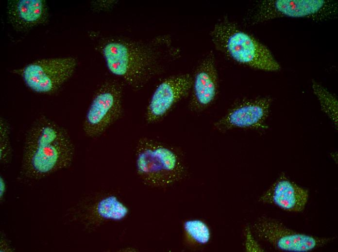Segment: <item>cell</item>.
<instances>
[{
    "mask_svg": "<svg viewBox=\"0 0 338 252\" xmlns=\"http://www.w3.org/2000/svg\"><path fill=\"white\" fill-rule=\"evenodd\" d=\"M77 65L73 57L46 59L26 66L20 75L33 91L51 94L58 91L72 76Z\"/></svg>",
    "mask_w": 338,
    "mask_h": 252,
    "instance_id": "cell-8",
    "label": "cell"
},
{
    "mask_svg": "<svg viewBox=\"0 0 338 252\" xmlns=\"http://www.w3.org/2000/svg\"><path fill=\"white\" fill-rule=\"evenodd\" d=\"M122 88L117 82L108 81L96 92L86 113L83 129L85 135H102L120 118L123 112Z\"/></svg>",
    "mask_w": 338,
    "mask_h": 252,
    "instance_id": "cell-6",
    "label": "cell"
},
{
    "mask_svg": "<svg viewBox=\"0 0 338 252\" xmlns=\"http://www.w3.org/2000/svg\"><path fill=\"white\" fill-rule=\"evenodd\" d=\"M135 167L139 178L154 188L170 186L181 180L186 169L180 156L171 147L142 138L135 147Z\"/></svg>",
    "mask_w": 338,
    "mask_h": 252,
    "instance_id": "cell-4",
    "label": "cell"
},
{
    "mask_svg": "<svg viewBox=\"0 0 338 252\" xmlns=\"http://www.w3.org/2000/svg\"><path fill=\"white\" fill-rule=\"evenodd\" d=\"M250 228L247 227L245 230V247L249 252H262L263 249L255 240L252 234Z\"/></svg>",
    "mask_w": 338,
    "mask_h": 252,
    "instance_id": "cell-18",
    "label": "cell"
},
{
    "mask_svg": "<svg viewBox=\"0 0 338 252\" xmlns=\"http://www.w3.org/2000/svg\"><path fill=\"white\" fill-rule=\"evenodd\" d=\"M190 107L195 111H202L210 106L218 91V78L215 57L212 52L201 60L192 79Z\"/></svg>",
    "mask_w": 338,
    "mask_h": 252,
    "instance_id": "cell-11",
    "label": "cell"
},
{
    "mask_svg": "<svg viewBox=\"0 0 338 252\" xmlns=\"http://www.w3.org/2000/svg\"><path fill=\"white\" fill-rule=\"evenodd\" d=\"M102 53L109 71L135 88L143 86L160 69L161 51L148 45L116 39L106 43Z\"/></svg>",
    "mask_w": 338,
    "mask_h": 252,
    "instance_id": "cell-2",
    "label": "cell"
},
{
    "mask_svg": "<svg viewBox=\"0 0 338 252\" xmlns=\"http://www.w3.org/2000/svg\"><path fill=\"white\" fill-rule=\"evenodd\" d=\"M95 215L100 220L120 221L129 215L127 205L115 195H108L101 198L94 207Z\"/></svg>",
    "mask_w": 338,
    "mask_h": 252,
    "instance_id": "cell-14",
    "label": "cell"
},
{
    "mask_svg": "<svg viewBox=\"0 0 338 252\" xmlns=\"http://www.w3.org/2000/svg\"><path fill=\"white\" fill-rule=\"evenodd\" d=\"M308 197L307 189L281 174L260 196L259 201L287 211L299 212L304 209Z\"/></svg>",
    "mask_w": 338,
    "mask_h": 252,
    "instance_id": "cell-12",
    "label": "cell"
},
{
    "mask_svg": "<svg viewBox=\"0 0 338 252\" xmlns=\"http://www.w3.org/2000/svg\"><path fill=\"white\" fill-rule=\"evenodd\" d=\"M74 156V145L67 130L41 116L26 133L20 173L30 180H40L68 168Z\"/></svg>",
    "mask_w": 338,
    "mask_h": 252,
    "instance_id": "cell-1",
    "label": "cell"
},
{
    "mask_svg": "<svg viewBox=\"0 0 338 252\" xmlns=\"http://www.w3.org/2000/svg\"><path fill=\"white\" fill-rule=\"evenodd\" d=\"M7 13L14 26L26 30L44 23L48 16L47 5L42 0H17L8 2Z\"/></svg>",
    "mask_w": 338,
    "mask_h": 252,
    "instance_id": "cell-13",
    "label": "cell"
},
{
    "mask_svg": "<svg viewBox=\"0 0 338 252\" xmlns=\"http://www.w3.org/2000/svg\"><path fill=\"white\" fill-rule=\"evenodd\" d=\"M338 2L326 0H265L258 1L249 12L252 25L280 17L307 18L317 20L335 16Z\"/></svg>",
    "mask_w": 338,
    "mask_h": 252,
    "instance_id": "cell-5",
    "label": "cell"
},
{
    "mask_svg": "<svg viewBox=\"0 0 338 252\" xmlns=\"http://www.w3.org/2000/svg\"><path fill=\"white\" fill-rule=\"evenodd\" d=\"M193 78L188 74L172 76L157 85L149 101L145 117L150 124L162 119L191 90Z\"/></svg>",
    "mask_w": 338,
    "mask_h": 252,
    "instance_id": "cell-9",
    "label": "cell"
},
{
    "mask_svg": "<svg viewBox=\"0 0 338 252\" xmlns=\"http://www.w3.org/2000/svg\"><path fill=\"white\" fill-rule=\"evenodd\" d=\"M271 99L260 97L244 100L233 106L216 124L221 130L233 128L257 129L264 127Z\"/></svg>",
    "mask_w": 338,
    "mask_h": 252,
    "instance_id": "cell-10",
    "label": "cell"
},
{
    "mask_svg": "<svg viewBox=\"0 0 338 252\" xmlns=\"http://www.w3.org/2000/svg\"><path fill=\"white\" fill-rule=\"evenodd\" d=\"M312 89L320 102L321 110L337 127L338 106L336 96L314 81H312Z\"/></svg>",
    "mask_w": 338,
    "mask_h": 252,
    "instance_id": "cell-16",
    "label": "cell"
},
{
    "mask_svg": "<svg viewBox=\"0 0 338 252\" xmlns=\"http://www.w3.org/2000/svg\"><path fill=\"white\" fill-rule=\"evenodd\" d=\"M186 241L190 245H205L211 238L210 228L205 222L200 219L186 220L183 224Z\"/></svg>",
    "mask_w": 338,
    "mask_h": 252,
    "instance_id": "cell-15",
    "label": "cell"
},
{
    "mask_svg": "<svg viewBox=\"0 0 338 252\" xmlns=\"http://www.w3.org/2000/svg\"><path fill=\"white\" fill-rule=\"evenodd\" d=\"M210 36L218 49L239 63L265 71L280 69L266 46L227 18L214 25Z\"/></svg>",
    "mask_w": 338,
    "mask_h": 252,
    "instance_id": "cell-3",
    "label": "cell"
},
{
    "mask_svg": "<svg viewBox=\"0 0 338 252\" xmlns=\"http://www.w3.org/2000/svg\"><path fill=\"white\" fill-rule=\"evenodd\" d=\"M10 126L3 117L0 118V160L2 164H8L11 160L12 149L10 142Z\"/></svg>",
    "mask_w": 338,
    "mask_h": 252,
    "instance_id": "cell-17",
    "label": "cell"
},
{
    "mask_svg": "<svg viewBox=\"0 0 338 252\" xmlns=\"http://www.w3.org/2000/svg\"><path fill=\"white\" fill-rule=\"evenodd\" d=\"M253 232L259 239L282 251L308 252L323 246L334 237H321L295 231L279 220L268 217L259 218Z\"/></svg>",
    "mask_w": 338,
    "mask_h": 252,
    "instance_id": "cell-7",
    "label": "cell"
},
{
    "mask_svg": "<svg viewBox=\"0 0 338 252\" xmlns=\"http://www.w3.org/2000/svg\"><path fill=\"white\" fill-rule=\"evenodd\" d=\"M6 189V182L3 177H0V200L3 199V197L5 193Z\"/></svg>",
    "mask_w": 338,
    "mask_h": 252,
    "instance_id": "cell-19",
    "label": "cell"
}]
</instances>
